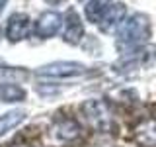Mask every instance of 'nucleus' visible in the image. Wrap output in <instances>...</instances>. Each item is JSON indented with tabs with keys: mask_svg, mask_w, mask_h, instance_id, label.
<instances>
[{
	"mask_svg": "<svg viewBox=\"0 0 156 147\" xmlns=\"http://www.w3.org/2000/svg\"><path fill=\"white\" fill-rule=\"evenodd\" d=\"M82 114L84 120L88 122V126L94 127L96 131H107L111 126V112L109 106L100 98H92L82 104Z\"/></svg>",
	"mask_w": 156,
	"mask_h": 147,
	"instance_id": "f03ea898",
	"label": "nucleus"
},
{
	"mask_svg": "<svg viewBox=\"0 0 156 147\" xmlns=\"http://www.w3.org/2000/svg\"><path fill=\"white\" fill-rule=\"evenodd\" d=\"M150 36H152L150 18L146 14H133L131 18H125V22L117 29L115 47L121 53H135L148 41Z\"/></svg>",
	"mask_w": 156,
	"mask_h": 147,
	"instance_id": "f257e3e1",
	"label": "nucleus"
},
{
	"mask_svg": "<svg viewBox=\"0 0 156 147\" xmlns=\"http://www.w3.org/2000/svg\"><path fill=\"white\" fill-rule=\"evenodd\" d=\"M26 96V88H22L18 82H0V102H6V104L23 102Z\"/></svg>",
	"mask_w": 156,
	"mask_h": 147,
	"instance_id": "9d476101",
	"label": "nucleus"
},
{
	"mask_svg": "<svg viewBox=\"0 0 156 147\" xmlns=\"http://www.w3.org/2000/svg\"><path fill=\"white\" fill-rule=\"evenodd\" d=\"M80 135H82V127L72 118H61L51 126V137L55 141H61V143L76 141Z\"/></svg>",
	"mask_w": 156,
	"mask_h": 147,
	"instance_id": "39448f33",
	"label": "nucleus"
},
{
	"mask_svg": "<svg viewBox=\"0 0 156 147\" xmlns=\"http://www.w3.org/2000/svg\"><path fill=\"white\" fill-rule=\"evenodd\" d=\"M29 32H31V20H29L27 14L23 12H16L8 18V24H6V37L8 41L12 43H18V41H23Z\"/></svg>",
	"mask_w": 156,
	"mask_h": 147,
	"instance_id": "423d86ee",
	"label": "nucleus"
},
{
	"mask_svg": "<svg viewBox=\"0 0 156 147\" xmlns=\"http://www.w3.org/2000/svg\"><path fill=\"white\" fill-rule=\"evenodd\" d=\"M29 77V73L22 67H0V78L4 82H22Z\"/></svg>",
	"mask_w": 156,
	"mask_h": 147,
	"instance_id": "ddd939ff",
	"label": "nucleus"
},
{
	"mask_svg": "<svg viewBox=\"0 0 156 147\" xmlns=\"http://www.w3.org/2000/svg\"><path fill=\"white\" fill-rule=\"evenodd\" d=\"M135 141L143 147L156 145V118L154 120H144L135 127Z\"/></svg>",
	"mask_w": 156,
	"mask_h": 147,
	"instance_id": "1a4fd4ad",
	"label": "nucleus"
},
{
	"mask_svg": "<svg viewBox=\"0 0 156 147\" xmlns=\"http://www.w3.org/2000/svg\"><path fill=\"white\" fill-rule=\"evenodd\" d=\"M61 28H62V14L55 12V10H47V12L39 14L33 32L39 39H51L61 32Z\"/></svg>",
	"mask_w": 156,
	"mask_h": 147,
	"instance_id": "20e7f679",
	"label": "nucleus"
},
{
	"mask_svg": "<svg viewBox=\"0 0 156 147\" xmlns=\"http://www.w3.org/2000/svg\"><path fill=\"white\" fill-rule=\"evenodd\" d=\"M6 2H8V0H0V14H2V10H4V6H6Z\"/></svg>",
	"mask_w": 156,
	"mask_h": 147,
	"instance_id": "2eb2a0df",
	"label": "nucleus"
},
{
	"mask_svg": "<svg viewBox=\"0 0 156 147\" xmlns=\"http://www.w3.org/2000/svg\"><path fill=\"white\" fill-rule=\"evenodd\" d=\"M111 6V0H90V2L84 6V12H86V18L88 22L92 24H100L101 16L105 14V10Z\"/></svg>",
	"mask_w": 156,
	"mask_h": 147,
	"instance_id": "f8f14e48",
	"label": "nucleus"
},
{
	"mask_svg": "<svg viewBox=\"0 0 156 147\" xmlns=\"http://www.w3.org/2000/svg\"><path fill=\"white\" fill-rule=\"evenodd\" d=\"M84 37V26L76 10H68L62 16V39L70 45H78Z\"/></svg>",
	"mask_w": 156,
	"mask_h": 147,
	"instance_id": "0eeeda50",
	"label": "nucleus"
},
{
	"mask_svg": "<svg viewBox=\"0 0 156 147\" xmlns=\"http://www.w3.org/2000/svg\"><path fill=\"white\" fill-rule=\"evenodd\" d=\"M8 147H29V145H26V143H14V145H8Z\"/></svg>",
	"mask_w": 156,
	"mask_h": 147,
	"instance_id": "dca6fc26",
	"label": "nucleus"
},
{
	"mask_svg": "<svg viewBox=\"0 0 156 147\" xmlns=\"http://www.w3.org/2000/svg\"><path fill=\"white\" fill-rule=\"evenodd\" d=\"M26 116L27 114L23 110H10L6 114H2L0 116V137L6 135L8 131H12L14 127H18L23 120H26Z\"/></svg>",
	"mask_w": 156,
	"mask_h": 147,
	"instance_id": "9b49d317",
	"label": "nucleus"
},
{
	"mask_svg": "<svg viewBox=\"0 0 156 147\" xmlns=\"http://www.w3.org/2000/svg\"><path fill=\"white\" fill-rule=\"evenodd\" d=\"M88 69L82 65V63L76 61H57V63H49V65H43L37 69L39 77L45 78H76L86 75Z\"/></svg>",
	"mask_w": 156,
	"mask_h": 147,
	"instance_id": "7ed1b4c3",
	"label": "nucleus"
},
{
	"mask_svg": "<svg viewBox=\"0 0 156 147\" xmlns=\"http://www.w3.org/2000/svg\"><path fill=\"white\" fill-rule=\"evenodd\" d=\"M125 14H127L125 4H121V2L119 4H111V6L105 10V14L101 16L98 26H100L101 32L111 33V32H115V29L121 28V24L125 22Z\"/></svg>",
	"mask_w": 156,
	"mask_h": 147,
	"instance_id": "6e6552de",
	"label": "nucleus"
},
{
	"mask_svg": "<svg viewBox=\"0 0 156 147\" xmlns=\"http://www.w3.org/2000/svg\"><path fill=\"white\" fill-rule=\"evenodd\" d=\"M47 4H53V6H57V4H62L65 0H45Z\"/></svg>",
	"mask_w": 156,
	"mask_h": 147,
	"instance_id": "4468645a",
	"label": "nucleus"
}]
</instances>
